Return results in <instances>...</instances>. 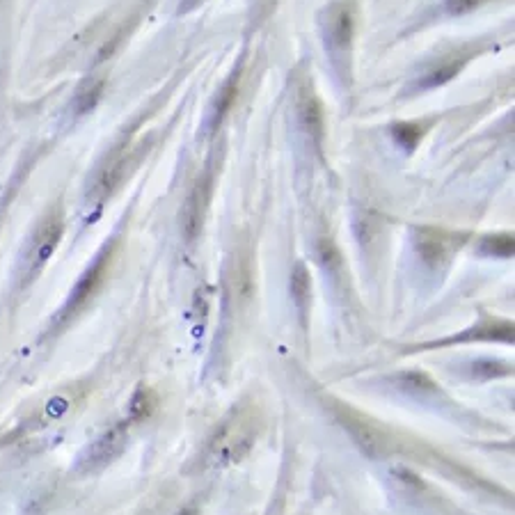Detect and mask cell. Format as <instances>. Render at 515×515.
Returning <instances> with one entry per match:
<instances>
[{
	"label": "cell",
	"mask_w": 515,
	"mask_h": 515,
	"mask_svg": "<svg viewBox=\"0 0 515 515\" xmlns=\"http://www.w3.org/2000/svg\"><path fill=\"white\" fill-rule=\"evenodd\" d=\"M259 433V412L245 403V406L234 408L220 422L216 433L211 435L209 447H206V463L211 467H229L243 461L255 447Z\"/></svg>",
	"instance_id": "obj_1"
},
{
	"label": "cell",
	"mask_w": 515,
	"mask_h": 515,
	"mask_svg": "<svg viewBox=\"0 0 515 515\" xmlns=\"http://www.w3.org/2000/svg\"><path fill=\"white\" fill-rule=\"evenodd\" d=\"M62 234H65V216H62L60 206H55L37 225L33 239L23 252V282H33L39 271L49 264V259L62 241Z\"/></svg>",
	"instance_id": "obj_2"
},
{
	"label": "cell",
	"mask_w": 515,
	"mask_h": 515,
	"mask_svg": "<svg viewBox=\"0 0 515 515\" xmlns=\"http://www.w3.org/2000/svg\"><path fill=\"white\" fill-rule=\"evenodd\" d=\"M129 419L124 422H117L110 426V429L97 435L90 445H87L81 454L76 458L74 472L76 474H94L103 470V467L110 465L117 456L122 454L126 447V440H129Z\"/></svg>",
	"instance_id": "obj_3"
},
{
	"label": "cell",
	"mask_w": 515,
	"mask_h": 515,
	"mask_svg": "<svg viewBox=\"0 0 515 515\" xmlns=\"http://www.w3.org/2000/svg\"><path fill=\"white\" fill-rule=\"evenodd\" d=\"M136 161H138V154L133 152L131 138H124L120 145H115L113 152L108 154L106 163L99 168L90 190H87V202L92 200V204H97V206L106 202L108 197L113 195L117 188H120L124 177L129 174V168Z\"/></svg>",
	"instance_id": "obj_4"
},
{
	"label": "cell",
	"mask_w": 515,
	"mask_h": 515,
	"mask_svg": "<svg viewBox=\"0 0 515 515\" xmlns=\"http://www.w3.org/2000/svg\"><path fill=\"white\" fill-rule=\"evenodd\" d=\"M113 250H115V241H110L97 252V257H94L92 264L85 268V273L78 277L74 289L69 291L67 303L62 305L58 319H55V326H62V323H67L71 316H76L85 307L87 300H90L94 293H97V289L101 287V282H103V275L108 273L110 259H113Z\"/></svg>",
	"instance_id": "obj_5"
},
{
	"label": "cell",
	"mask_w": 515,
	"mask_h": 515,
	"mask_svg": "<svg viewBox=\"0 0 515 515\" xmlns=\"http://www.w3.org/2000/svg\"><path fill=\"white\" fill-rule=\"evenodd\" d=\"M335 412L344 429L351 433L355 445H358L369 458H383L387 451H390V438H387V433L371 422V419L348 406H335Z\"/></svg>",
	"instance_id": "obj_6"
},
{
	"label": "cell",
	"mask_w": 515,
	"mask_h": 515,
	"mask_svg": "<svg viewBox=\"0 0 515 515\" xmlns=\"http://www.w3.org/2000/svg\"><path fill=\"white\" fill-rule=\"evenodd\" d=\"M213 193V174L204 172L195 186L190 188L184 206H181V232H184L186 241H195L202 234L206 209H209Z\"/></svg>",
	"instance_id": "obj_7"
},
{
	"label": "cell",
	"mask_w": 515,
	"mask_h": 515,
	"mask_svg": "<svg viewBox=\"0 0 515 515\" xmlns=\"http://www.w3.org/2000/svg\"><path fill=\"white\" fill-rule=\"evenodd\" d=\"M323 33H326V46L332 53V60L344 62L351 53L353 42V12L346 3H335L323 19Z\"/></svg>",
	"instance_id": "obj_8"
},
{
	"label": "cell",
	"mask_w": 515,
	"mask_h": 515,
	"mask_svg": "<svg viewBox=\"0 0 515 515\" xmlns=\"http://www.w3.org/2000/svg\"><path fill=\"white\" fill-rule=\"evenodd\" d=\"M415 245L419 257H422L429 266H440L449 259L451 250H454V236L447 232H440V229L422 227L417 229L415 234Z\"/></svg>",
	"instance_id": "obj_9"
},
{
	"label": "cell",
	"mask_w": 515,
	"mask_h": 515,
	"mask_svg": "<svg viewBox=\"0 0 515 515\" xmlns=\"http://www.w3.org/2000/svg\"><path fill=\"white\" fill-rule=\"evenodd\" d=\"M300 124H303V129L309 133V138L314 140V145L319 147L321 140H323V110H321V103L316 101V97L312 92L305 94L303 99H300Z\"/></svg>",
	"instance_id": "obj_10"
},
{
	"label": "cell",
	"mask_w": 515,
	"mask_h": 515,
	"mask_svg": "<svg viewBox=\"0 0 515 515\" xmlns=\"http://www.w3.org/2000/svg\"><path fill=\"white\" fill-rule=\"evenodd\" d=\"M101 94H103V78H94V76L85 78V81L78 85L74 99H71V110H74V115H85L97 108Z\"/></svg>",
	"instance_id": "obj_11"
},
{
	"label": "cell",
	"mask_w": 515,
	"mask_h": 515,
	"mask_svg": "<svg viewBox=\"0 0 515 515\" xmlns=\"http://www.w3.org/2000/svg\"><path fill=\"white\" fill-rule=\"evenodd\" d=\"M474 332L470 335H461V337H449V339H442V342H435V344H426L422 348H429V346H445V344H454V342H470V339H504V342H513V323L509 321H502V323H490L486 328H472Z\"/></svg>",
	"instance_id": "obj_12"
},
{
	"label": "cell",
	"mask_w": 515,
	"mask_h": 515,
	"mask_svg": "<svg viewBox=\"0 0 515 515\" xmlns=\"http://www.w3.org/2000/svg\"><path fill=\"white\" fill-rule=\"evenodd\" d=\"M239 81H241V69H236L234 74L227 78L223 90L218 92L216 103H213V110H211V129H218L220 122L225 120V115L229 113V108H232V103L236 99V92H239Z\"/></svg>",
	"instance_id": "obj_13"
},
{
	"label": "cell",
	"mask_w": 515,
	"mask_h": 515,
	"mask_svg": "<svg viewBox=\"0 0 515 515\" xmlns=\"http://www.w3.org/2000/svg\"><path fill=\"white\" fill-rule=\"evenodd\" d=\"M309 293H312V280H309V271L305 264H296L291 271V298L300 314L307 312L309 307Z\"/></svg>",
	"instance_id": "obj_14"
},
{
	"label": "cell",
	"mask_w": 515,
	"mask_h": 515,
	"mask_svg": "<svg viewBox=\"0 0 515 515\" xmlns=\"http://www.w3.org/2000/svg\"><path fill=\"white\" fill-rule=\"evenodd\" d=\"M156 408V394L149 390V387L140 385L136 394L131 396L129 403V422H142V419L152 417V412Z\"/></svg>",
	"instance_id": "obj_15"
},
{
	"label": "cell",
	"mask_w": 515,
	"mask_h": 515,
	"mask_svg": "<svg viewBox=\"0 0 515 515\" xmlns=\"http://www.w3.org/2000/svg\"><path fill=\"white\" fill-rule=\"evenodd\" d=\"M515 250V241L513 234H495V236H486L481 241V252L483 255H493V257H513Z\"/></svg>",
	"instance_id": "obj_16"
},
{
	"label": "cell",
	"mask_w": 515,
	"mask_h": 515,
	"mask_svg": "<svg viewBox=\"0 0 515 515\" xmlns=\"http://www.w3.org/2000/svg\"><path fill=\"white\" fill-rule=\"evenodd\" d=\"M401 390L415 392V394H424V392H435V385L429 376L419 374V371H410V374H401L396 378Z\"/></svg>",
	"instance_id": "obj_17"
},
{
	"label": "cell",
	"mask_w": 515,
	"mask_h": 515,
	"mask_svg": "<svg viewBox=\"0 0 515 515\" xmlns=\"http://www.w3.org/2000/svg\"><path fill=\"white\" fill-rule=\"evenodd\" d=\"M463 69V60H454V62H447V65H442V67H438V69H433L429 76L424 78L422 83V87H438V85H445L447 81H451V78H454L458 71Z\"/></svg>",
	"instance_id": "obj_18"
},
{
	"label": "cell",
	"mask_w": 515,
	"mask_h": 515,
	"mask_svg": "<svg viewBox=\"0 0 515 515\" xmlns=\"http://www.w3.org/2000/svg\"><path fill=\"white\" fill-rule=\"evenodd\" d=\"M392 133H394V140L399 142L401 147L415 149L419 138H422V126L419 124H394Z\"/></svg>",
	"instance_id": "obj_19"
},
{
	"label": "cell",
	"mask_w": 515,
	"mask_h": 515,
	"mask_svg": "<svg viewBox=\"0 0 515 515\" xmlns=\"http://www.w3.org/2000/svg\"><path fill=\"white\" fill-rule=\"evenodd\" d=\"M319 255H321L323 266H326L328 271H335V268L342 264V259H339V252L335 248V243H332L330 239H323L319 243Z\"/></svg>",
	"instance_id": "obj_20"
},
{
	"label": "cell",
	"mask_w": 515,
	"mask_h": 515,
	"mask_svg": "<svg viewBox=\"0 0 515 515\" xmlns=\"http://www.w3.org/2000/svg\"><path fill=\"white\" fill-rule=\"evenodd\" d=\"M479 5H481V0H447V12L449 14H467Z\"/></svg>",
	"instance_id": "obj_21"
},
{
	"label": "cell",
	"mask_w": 515,
	"mask_h": 515,
	"mask_svg": "<svg viewBox=\"0 0 515 515\" xmlns=\"http://www.w3.org/2000/svg\"><path fill=\"white\" fill-rule=\"evenodd\" d=\"M177 515H200V509H195V506H186V509H181Z\"/></svg>",
	"instance_id": "obj_22"
},
{
	"label": "cell",
	"mask_w": 515,
	"mask_h": 515,
	"mask_svg": "<svg viewBox=\"0 0 515 515\" xmlns=\"http://www.w3.org/2000/svg\"><path fill=\"white\" fill-rule=\"evenodd\" d=\"M197 3H202V0H186V3H184V5H181V10H184V12H188V10H193V7H195Z\"/></svg>",
	"instance_id": "obj_23"
}]
</instances>
